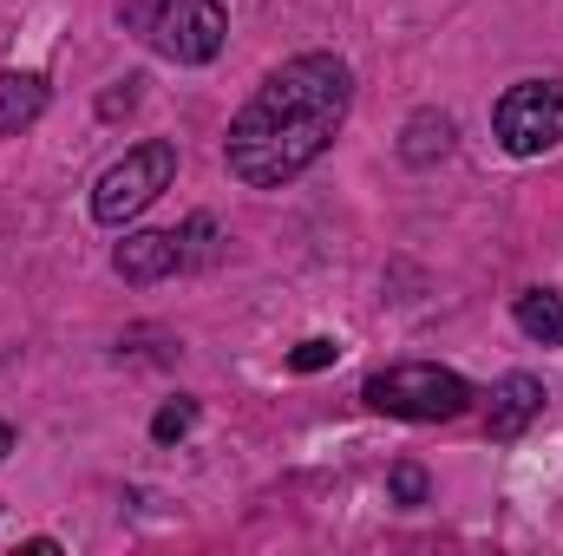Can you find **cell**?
I'll return each mask as SVG.
<instances>
[{
	"label": "cell",
	"mask_w": 563,
	"mask_h": 556,
	"mask_svg": "<svg viewBox=\"0 0 563 556\" xmlns=\"http://www.w3.org/2000/svg\"><path fill=\"white\" fill-rule=\"evenodd\" d=\"M538 413H544V380L505 374V380L492 387V438H518Z\"/></svg>",
	"instance_id": "7"
},
{
	"label": "cell",
	"mask_w": 563,
	"mask_h": 556,
	"mask_svg": "<svg viewBox=\"0 0 563 556\" xmlns=\"http://www.w3.org/2000/svg\"><path fill=\"white\" fill-rule=\"evenodd\" d=\"M119 20L139 33L151 53L177 59V66H203L223 53L230 13L217 0H119Z\"/></svg>",
	"instance_id": "2"
},
{
	"label": "cell",
	"mask_w": 563,
	"mask_h": 556,
	"mask_svg": "<svg viewBox=\"0 0 563 556\" xmlns=\"http://www.w3.org/2000/svg\"><path fill=\"white\" fill-rule=\"evenodd\" d=\"M7 445H13V432H7V425H0V458H7Z\"/></svg>",
	"instance_id": "14"
},
{
	"label": "cell",
	"mask_w": 563,
	"mask_h": 556,
	"mask_svg": "<svg viewBox=\"0 0 563 556\" xmlns=\"http://www.w3.org/2000/svg\"><path fill=\"white\" fill-rule=\"evenodd\" d=\"M361 400L374 407V413L387 419H459L472 407V387L452 374V367H426V360H407V367H387V374H374L367 387H361Z\"/></svg>",
	"instance_id": "3"
},
{
	"label": "cell",
	"mask_w": 563,
	"mask_h": 556,
	"mask_svg": "<svg viewBox=\"0 0 563 556\" xmlns=\"http://www.w3.org/2000/svg\"><path fill=\"white\" fill-rule=\"evenodd\" d=\"M511 314H518V327H525L531 341L563 347V301L551 294V288H525V294L511 301Z\"/></svg>",
	"instance_id": "9"
},
{
	"label": "cell",
	"mask_w": 563,
	"mask_h": 556,
	"mask_svg": "<svg viewBox=\"0 0 563 556\" xmlns=\"http://www.w3.org/2000/svg\"><path fill=\"white\" fill-rule=\"evenodd\" d=\"M170 177H177V144L151 138L139 151H125L106 177H99V190H92V216L99 223H125V216H139L144 203H157V190H170Z\"/></svg>",
	"instance_id": "4"
},
{
	"label": "cell",
	"mask_w": 563,
	"mask_h": 556,
	"mask_svg": "<svg viewBox=\"0 0 563 556\" xmlns=\"http://www.w3.org/2000/svg\"><path fill=\"white\" fill-rule=\"evenodd\" d=\"M445 151H452V119H445V112H420V119L407 125L400 157H407V164H432V157H445Z\"/></svg>",
	"instance_id": "10"
},
{
	"label": "cell",
	"mask_w": 563,
	"mask_h": 556,
	"mask_svg": "<svg viewBox=\"0 0 563 556\" xmlns=\"http://www.w3.org/2000/svg\"><path fill=\"white\" fill-rule=\"evenodd\" d=\"M334 354H341V347H334V341H301V347H295V354H288V367H295V374H314V367H328V360H334Z\"/></svg>",
	"instance_id": "12"
},
{
	"label": "cell",
	"mask_w": 563,
	"mask_h": 556,
	"mask_svg": "<svg viewBox=\"0 0 563 556\" xmlns=\"http://www.w3.org/2000/svg\"><path fill=\"white\" fill-rule=\"evenodd\" d=\"M112 269L125 281H164L170 269H184V243H177V236H157V230H139V236L119 243Z\"/></svg>",
	"instance_id": "6"
},
{
	"label": "cell",
	"mask_w": 563,
	"mask_h": 556,
	"mask_svg": "<svg viewBox=\"0 0 563 556\" xmlns=\"http://www.w3.org/2000/svg\"><path fill=\"white\" fill-rule=\"evenodd\" d=\"M190 425H197V400H170V407H157V419H151V438L170 445V438H184Z\"/></svg>",
	"instance_id": "11"
},
{
	"label": "cell",
	"mask_w": 563,
	"mask_h": 556,
	"mask_svg": "<svg viewBox=\"0 0 563 556\" xmlns=\"http://www.w3.org/2000/svg\"><path fill=\"white\" fill-rule=\"evenodd\" d=\"M46 112V79L40 73H0V132H26Z\"/></svg>",
	"instance_id": "8"
},
{
	"label": "cell",
	"mask_w": 563,
	"mask_h": 556,
	"mask_svg": "<svg viewBox=\"0 0 563 556\" xmlns=\"http://www.w3.org/2000/svg\"><path fill=\"white\" fill-rule=\"evenodd\" d=\"M492 125H498V144H505L511 157H544V151H558L563 144V86L558 79H525V86H511V92L498 99Z\"/></svg>",
	"instance_id": "5"
},
{
	"label": "cell",
	"mask_w": 563,
	"mask_h": 556,
	"mask_svg": "<svg viewBox=\"0 0 563 556\" xmlns=\"http://www.w3.org/2000/svg\"><path fill=\"white\" fill-rule=\"evenodd\" d=\"M347 99H354V73L334 53H301L276 66L230 125V144H223L230 177L250 190H282L334 144Z\"/></svg>",
	"instance_id": "1"
},
{
	"label": "cell",
	"mask_w": 563,
	"mask_h": 556,
	"mask_svg": "<svg viewBox=\"0 0 563 556\" xmlns=\"http://www.w3.org/2000/svg\"><path fill=\"white\" fill-rule=\"evenodd\" d=\"M394 498H400V504H426V471L420 465H400V471H394Z\"/></svg>",
	"instance_id": "13"
}]
</instances>
